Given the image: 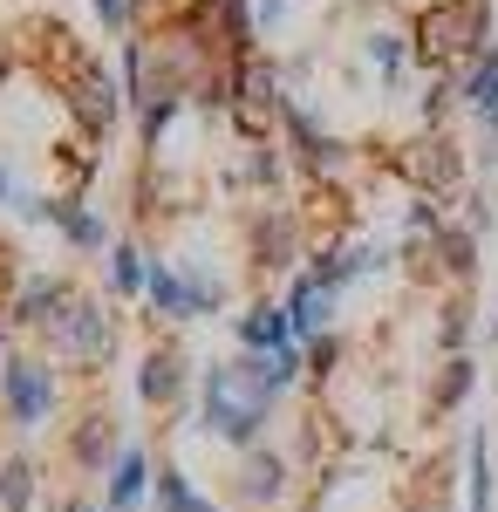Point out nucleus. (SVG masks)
Returning <instances> with one entry per match:
<instances>
[{"label": "nucleus", "mask_w": 498, "mask_h": 512, "mask_svg": "<svg viewBox=\"0 0 498 512\" xmlns=\"http://www.w3.org/2000/svg\"><path fill=\"white\" fill-rule=\"evenodd\" d=\"M260 424H267V396L253 390L239 369H212V383H205V431H219L226 444H253Z\"/></svg>", "instance_id": "nucleus-1"}, {"label": "nucleus", "mask_w": 498, "mask_h": 512, "mask_svg": "<svg viewBox=\"0 0 498 512\" xmlns=\"http://www.w3.org/2000/svg\"><path fill=\"white\" fill-rule=\"evenodd\" d=\"M417 55L423 62H458L471 48H485V0H451V7H437V14H423L417 28Z\"/></svg>", "instance_id": "nucleus-2"}, {"label": "nucleus", "mask_w": 498, "mask_h": 512, "mask_svg": "<svg viewBox=\"0 0 498 512\" xmlns=\"http://www.w3.org/2000/svg\"><path fill=\"white\" fill-rule=\"evenodd\" d=\"M48 403H55V376L41 362H14L7 369V410H14V424H41Z\"/></svg>", "instance_id": "nucleus-3"}, {"label": "nucleus", "mask_w": 498, "mask_h": 512, "mask_svg": "<svg viewBox=\"0 0 498 512\" xmlns=\"http://www.w3.org/2000/svg\"><path fill=\"white\" fill-rule=\"evenodd\" d=\"M144 294H151V308L157 315H198V301H205V294H198V287H185V280L171 274V267H164V260H151V280H144Z\"/></svg>", "instance_id": "nucleus-4"}, {"label": "nucleus", "mask_w": 498, "mask_h": 512, "mask_svg": "<svg viewBox=\"0 0 498 512\" xmlns=\"http://www.w3.org/2000/svg\"><path fill=\"white\" fill-rule=\"evenodd\" d=\"M178 383H185V362H178V349L144 355V376H137L144 403H171V396H178Z\"/></svg>", "instance_id": "nucleus-5"}, {"label": "nucleus", "mask_w": 498, "mask_h": 512, "mask_svg": "<svg viewBox=\"0 0 498 512\" xmlns=\"http://www.w3.org/2000/svg\"><path fill=\"white\" fill-rule=\"evenodd\" d=\"M239 335H246V349H294V342H287V335H294L287 308H253V315L239 321Z\"/></svg>", "instance_id": "nucleus-6"}, {"label": "nucleus", "mask_w": 498, "mask_h": 512, "mask_svg": "<svg viewBox=\"0 0 498 512\" xmlns=\"http://www.w3.org/2000/svg\"><path fill=\"white\" fill-rule=\"evenodd\" d=\"M144 478H151V465H144V451H123V465H116V478H110V512H130V506H137Z\"/></svg>", "instance_id": "nucleus-7"}, {"label": "nucleus", "mask_w": 498, "mask_h": 512, "mask_svg": "<svg viewBox=\"0 0 498 512\" xmlns=\"http://www.w3.org/2000/svg\"><path fill=\"white\" fill-rule=\"evenodd\" d=\"M76 110H82V123H89V130H103V123L116 117V82L110 76H82Z\"/></svg>", "instance_id": "nucleus-8"}, {"label": "nucleus", "mask_w": 498, "mask_h": 512, "mask_svg": "<svg viewBox=\"0 0 498 512\" xmlns=\"http://www.w3.org/2000/svg\"><path fill=\"white\" fill-rule=\"evenodd\" d=\"M464 96H471V110L498 130V55H485V62H478V76H471V89H464Z\"/></svg>", "instance_id": "nucleus-9"}, {"label": "nucleus", "mask_w": 498, "mask_h": 512, "mask_svg": "<svg viewBox=\"0 0 498 512\" xmlns=\"http://www.w3.org/2000/svg\"><path fill=\"white\" fill-rule=\"evenodd\" d=\"M69 349L76 355H103L110 349V321H96L89 308H76V315H69Z\"/></svg>", "instance_id": "nucleus-10"}, {"label": "nucleus", "mask_w": 498, "mask_h": 512, "mask_svg": "<svg viewBox=\"0 0 498 512\" xmlns=\"http://www.w3.org/2000/svg\"><path fill=\"white\" fill-rule=\"evenodd\" d=\"M48 219L62 226V233L76 239V246H103V226L89 219V212H76V205H48Z\"/></svg>", "instance_id": "nucleus-11"}, {"label": "nucleus", "mask_w": 498, "mask_h": 512, "mask_svg": "<svg viewBox=\"0 0 498 512\" xmlns=\"http://www.w3.org/2000/svg\"><path fill=\"white\" fill-rule=\"evenodd\" d=\"M28 499H35V472H28V465H7V472H0V506L28 512Z\"/></svg>", "instance_id": "nucleus-12"}, {"label": "nucleus", "mask_w": 498, "mask_h": 512, "mask_svg": "<svg viewBox=\"0 0 498 512\" xmlns=\"http://www.w3.org/2000/svg\"><path fill=\"white\" fill-rule=\"evenodd\" d=\"M471 512H492V465H485V437H471Z\"/></svg>", "instance_id": "nucleus-13"}, {"label": "nucleus", "mask_w": 498, "mask_h": 512, "mask_svg": "<svg viewBox=\"0 0 498 512\" xmlns=\"http://www.w3.org/2000/svg\"><path fill=\"white\" fill-rule=\"evenodd\" d=\"M246 499H280V458H253L246 465Z\"/></svg>", "instance_id": "nucleus-14"}, {"label": "nucleus", "mask_w": 498, "mask_h": 512, "mask_svg": "<svg viewBox=\"0 0 498 512\" xmlns=\"http://www.w3.org/2000/svg\"><path fill=\"white\" fill-rule=\"evenodd\" d=\"M157 512H198L192 485H185L178 472H157Z\"/></svg>", "instance_id": "nucleus-15"}, {"label": "nucleus", "mask_w": 498, "mask_h": 512, "mask_svg": "<svg viewBox=\"0 0 498 512\" xmlns=\"http://www.w3.org/2000/svg\"><path fill=\"white\" fill-rule=\"evenodd\" d=\"M110 280H116V287H123V294H137V287L151 280V267H144V260L130 253V246H116V267H110Z\"/></svg>", "instance_id": "nucleus-16"}, {"label": "nucleus", "mask_w": 498, "mask_h": 512, "mask_svg": "<svg viewBox=\"0 0 498 512\" xmlns=\"http://www.w3.org/2000/svg\"><path fill=\"white\" fill-rule=\"evenodd\" d=\"M464 390H471V362H451V376L437 383V410H451V403H458Z\"/></svg>", "instance_id": "nucleus-17"}, {"label": "nucleus", "mask_w": 498, "mask_h": 512, "mask_svg": "<svg viewBox=\"0 0 498 512\" xmlns=\"http://www.w3.org/2000/svg\"><path fill=\"white\" fill-rule=\"evenodd\" d=\"M76 451H82V465H96V458L110 451V431H103V424H89V431L76 437Z\"/></svg>", "instance_id": "nucleus-18"}, {"label": "nucleus", "mask_w": 498, "mask_h": 512, "mask_svg": "<svg viewBox=\"0 0 498 512\" xmlns=\"http://www.w3.org/2000/svg\"><path fill=\"white\" fill-rule=\"evenodd\" d=\"M444 260H451V274H471V239H464V233H444Z\"/></svg>", "instance_id": "nucleus-19"}, {"label": "nucleus", "mask_w": 498, "mask_h": 512, "mask_svg": "<svg viewBox=\"0 0 498 512\" xmlns=\"http://www.w3.org/2000/svg\"><path fill=\"white\" fill-rule=\"evenodd\" d=\"M376 62H383V69H396V62H403V48H396V35H376Z\"/></svg>", "instance_id": "nucleus-20"}, {"label": "nucleus", "mask_w": 498, "mask_h": 512, "mask_svg": "<svg viewBox=\"0 0 498 512\" xmlns=\"http://www.w3.org/2000/svg\"><path fill=\"white\" fill-rule=\"evenodd\" d=\"M96 14H103L110 28H123V0H96Z\"/></svg>", "instance_id": "nucleus-21"}, {"label": "nucleus", "mask_w": 498, "mask_h": 512, "mask_svg": "<svg viewBox=\"0 0 498 512\" xmlns=\"http://www.w3.org/2000/svg\"><path fill=\"white\" fill-rule=\"evenodd\" d=\"M198 512H212V506H198Z\"/></svg>", "instance_id": "nucleus-22"}]
</instances>
